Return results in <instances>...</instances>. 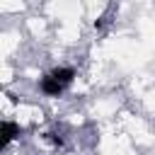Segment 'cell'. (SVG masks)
Returning a JSON list of instances; mask_svg holds the SVG:
<instances>
[{
	"label": "cell",
	"instance_id": "cell-1",
	"mask_svg": "<svg viewBox=\"0 0 155 155\" xmlns=\"http://www.w3.org/2000/svg\"><path fill=\"white\" fill-rule=\"evenodd\" d=\"M39 90H41L46 97H61V94L65 92V87H63V85H61L51 73H48V75H44V78L39 80Z\"/></svg>",
	"mask_w": 155,
	"mask_h": 155
},
{
	"label": "cell",
	"instance_id": "cell-2",
	"mask_svg": "<svg viewBox=\"0 0 155 155\" xmlns=\"http://www.w3.org/2000/svg\"><path fill=\"white\" fill-rule=\"evenodd\" d=\"M0 136H2V140H0V148L5 150L17 136H19V124H15V121H10V119H5L2 124H0Z\"/></svg>",
	"mask_w": 155,
	"mask_h": 155
},
{
	"label": "cell",
	"instance_id": "cell-3",
	"mask_svg": "<svg viewBox=\"0 0 155 155\" xmlns=\"http://www.w3.org/2000/svg\"><path fill=\"white\" fill-rule=\"evenodd\" d=\"M51 75H53L63 87H68V85L75 80V68H73V65H58V68L51 70Z\"/></svg>",
	"mask_w": 155,
	"mask_h": 155
},
{
	"label": "cell",
	"instance_id": "cell-4",
	"mask_svg": "<svg viewBox=\"0 0 155 155\" xmlns=\"http://www.w3.org/2000/svg\"><path fill=\"white\" fill-rule=\"evenodd\" d=\"M46 138H48V140H51L53 145H63V140H61L58 136H53V133H46Z\"/></svg>",
	"mask_w": 155,
	"mask_h": 155
}]
</instances>
